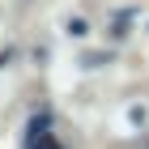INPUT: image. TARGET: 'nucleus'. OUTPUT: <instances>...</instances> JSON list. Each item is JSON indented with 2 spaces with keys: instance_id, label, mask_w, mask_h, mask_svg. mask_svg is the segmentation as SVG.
Listing matches in <instances>:
<instances>
[{
  "instance_id": "nucleus-1",
  "label": "nucleus",
  "mask_w": 149,
  "mask_h": 149,
  "mask_svg": "<svg viewBox=\"0 0 149 149\" xmlns=\"http://www.w3.org/2000/svg\"><path fill=\"white\" fill-rule=\"evenodd\" d=\"M26 149H56V132H47V119L38 115L30 132H26Z\"/></svg>"
}]
</instances>
